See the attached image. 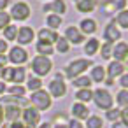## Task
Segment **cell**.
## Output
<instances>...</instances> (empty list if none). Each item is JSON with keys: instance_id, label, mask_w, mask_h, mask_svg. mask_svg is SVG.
I'll return each instance as SVG.
<instances>
[{"instance_id": "6da1fadb", "label": "cell", "mask_w": 128, "mask_h": 128, "mask_svg": "<svg viewBox=\"0 0 128 128\" xmlns=\"http://www.w3.org/2000/svg\"><path fill=\"white\" fill-rule=\"evenodd\" d=\"M88 67H91V60H86V58L74 60V62H70V63L67 65V68H65V77L76 79V77H79Z\"/></svg>"}, {"instance_id": "7a4b0ae2", "label": "cell", "mask_w": 128, "mask_h": 128, "mask_svg": "<svg viewBox=\"0 0 128 128\" xmlns=\"http://www.w3.org/2000/svg\"><path fill=\"white\" fill-rule=\"evenodd\" d=\"M30 102H32V107H35L39 112L40 110H48L53 104L51 100V95L44 90H39V91H34L32 96H30Z\"/></svg>"}, {"instance_id": "3957f363", "label": "cell", "mask_w": 128, "mask_h": 128, "mask_svg": "<svg viewBox=\"0 0 128 128\" xmlns=\"http://www.w3.org/2000/svg\"><path fill=\"white\" fill-rule=\"evenodd\" d=\"M93 100H95L96 107L102 109V110H109V109H112V104H114L112 95H110L107 90H104V88H98V90L93 91Z\"/></svg>"}, {"instance_id": "277c9868", "label": "cell", "mask_w": 128, "mask_h": 128, "mask_svg": "<svg viewBox=\"0 0 128 128\" xmlns=\"http://www.w3.org/2000/svg\"><path fill=\"white\" fill-rule=\"evenodd\" d=\"M51 67H53V63H51V60L48 58V56H35L34 60H32V70L39 76V77H42V76H48L49 72H51Z\"/></svg>"}, {"instance_id": "5b68a950", "label": "cell", "mask_w": 128, "mask_h": 128, "mask_svg": "<svg viewBox=\"0 0 128 128\" xmlns=\"http://www.w3.org/2000/svg\"><path fill=\"white\" fill-rule=\"evenodd\" d=\"M21 118H23V124L26 128H35L40 121V112L32 107V105H26L23 110H21Z\"/></svg>"}, {"instance_id": "8992f818", "label": "cell", "mask_w": 128, "mask_h": 128, "mask_svg": "<svg viewBox=\"0 0 128 128\" xmlns=\"http://www.w3.org/2000/svg\"><path fill=\"white\" fill-rule=\"evenodd\" d=\"M11 18H14V20H18V21L28 20V18H30V7H28V4H25V2L14 4L12 9H11Z\"/></svg>"}, {"instance_id": "52a82bcc", "label": "cell", "mask_w": 128, "mask_h": 128, "mask_svg": "<svg viewBox=\"0 0 128 128\" xmlns=\"http://www.w3.org/2000/svg\"><path fill=\"white\" fill-rule=\"evenodd\" d=\"M67 93V84L63 82V79H53L49 82V95L54 98H62Z\"/></svg>"}, {"instance_id": "ba28073f", "label": "cell", "mask_w": 128, "mask_h": 128, "mask_svg": "<svg viewBox=\"0 0 128 128\" xmlns=\"http://www.w3.org/2000/svg\"><path fill=\"white\" fill-rule=\"evenodd\" d=\"M9 62H12V63H16V65H23L26 60H28V53L23 49V48H20V46H16V48H12L11 49V53H9V58H7Z\"/></svg>"}, {"instance_id": "9c48e42d", "label": "cell", "mask_w": 128, "mask_h": 128, "mask_svg": "<svg viewBox=\"0 0 128 128\" xmlns=\"http://www.w3.org/2000/svg\"><path fill=\"white\" fill-rule=\"evenodd\" d=\"M124 6H126V0H105L102 4V9L105 14H110L116 11H124Z\"/></svg>"}, {"instance_id": "30bf717a", "label": "cell", "mask_w": 128, "mask_h": 128, "mask_svg": "<svg viewBox=\"0 0 128 128\" xmlns=\"http://www.w3.org/2000/svg\"><path fill=\"white\" fill-rule=\"evenodd\" d=\"M72 116H74V119H77V121H81V119H88L90 118V109H88V105L86 104H81V102H76L74 105H72Z\"/></svg>"}, {"instance_id": "8fae6325", "label": "cell", "mask_w": 128, "mask_h": 128, "mask_svg": "<svg viewBox=\"0 0 128 128\" xmlns=\"http://www.w3.org/2000/svg\"><path fill=\"white\" fill-rule=\"evenodd\" d=\"M65 39L68 40V44H70V42H72V44H81V42L84 40V35H82V32H81L79 28L68 26L67 32H65Z\"/></svg>"}, {"instance_id": "7c38bea8", "label": "cell", "mask_w": 128, "mask_h": 128, "mask_svg": "<svg viewBox=\"0 0 128 128\" xmlns=\"http://www.w3.org/2000/svg\"><path fill=\"white\" fill-rule=\"evenodd\" d=\"M124 74V65L121 63V62H110L109 63V67H107V77H110V79H116V77H121Z\"/></svg>"}, {"instance_id": "4fadbf2b", "label": "cell", "mask_w": 128, "mask_h": 128, "mask_svg": "<svg viewBox=\"0 0 128 128\" xmlns=\"http://www.w3.org/2000/svg\"><path fill=\"white\" fill-rule=\"evenodd\" d=\"M104 37H105V40L110 42V44H114V40H118V39L121 37V34H119V30L116 28V23H114V21H110V23L105 26Z\"/></svg>"}, {"instance_id": "5bb4252c", "label": "cell", "mask_w": 128, "mask_h": 128, "mask_svg": "<svg viewBox=\"0 0 128 128\" xmlns=\"http://www.w3.org/2000/svg\"><path fill=\"white\" fill-rule=\"evenodd\" d=\"M16 39H18L20 44H30V42L34 40V30H32L30 26H21V28L18 30Z\"/></svg>"}, {"instance_id": "9a60e30c", "label": "cell", "mask_w": 128, "mask_h": 128, "mask_svg": "<svg viewBox=\"0 0 128 128\" xmlns=\"http://www.w3.org/2000/svg\"><path fill=\"white\" fill-rule=\"evenodd\" d=\"M112 56L116 58V62H121V63H123V60L128 58V44H124V42L116 44V46L112 48Z\"/></svg>"}, {"instance_id": "2e32d148", "label": "cell", "mask_w": 128, "mask_h": 128, "mask_svg": "<svg viewBox=\"0 0 128 128\" xmlns=\"http://www.w3.org/2000/svg\"><path fill=\"white\" fill-rule=\"evenodd\" d=\"M39 40H40V42H49V44H53V42L58 40V34H56L54 30L42 28V30L39 32Z\"/></svg>"}, {"instance_id": "e0dca14e", "label": "cell", "mask_w": 128, "mask_h": 128, "mask_svg": "<svg viewBox=\"0 0 128 128\" xmlns=\"http://www.w3.org/2000/svg\"><path fill=\"white\" fill-rule=\"evenodd\" d=\"M79 26H81V32H84V34H90V35L96 32V21H95V20H90V18L82 20V21L79 23Z\"/></svg>"}, {"instance_id": "ac0fdd59", "label": "cell", "mask_w": 128, "mask_h": 128, "mask_svg": "<svg viewBox=\"0 0 128 128\" xmlns=\"http://www.w3.org/2000/svg\"><path fill=\"white\" fill-rule=\"evenodd\" d=\"M76 6H77V11L79 12H91L95 9L96 2H95V0H79Z\"/></svg>"}, {"instance_id": "d6986e66", "label": "cell", "mask_w": 128, "mask_h": 128, "mask_svg": "<svg viewBox=\"0 0 128 128\" xmlns=\"http://www.w3.org/2000/svg\"><path fill=\"white\" fill-rule=\"evenodd\" d=\"M72 84L77 88V90H84V88H90L91 86V77L88 76H79L76 79H72Z\"/></svg>"}, {"instance_id": "ffe728a7", "label": "cell", "mask_w": 128, "mask_h": 128, "mask_svg": "<svg viewBox=\"0 0 128 128\" xmlns=\"http://www.w3.org/2000/svg\"><path fill=\"white\" fill-rule=\"evenodd\" d=\"M76 98H77V102H81V104H86V102L93 100V91H91L90 88L77 90V93H76Z\"/></svg>"}, {"instance_id": "44dd1931", "label": "cell", "mask_w": 128, "mask_h": 128, "mask_svg": "<svg viewBox=\"0 0 128 128\" xmlns=\"http://www.w3.org/2000/svg\"><path fill=\"white\" fill-rule=\"evenodd\" d=\"M104 79H105V70H104V67L95 65V67L91 68V81H95V82H104Z\"/></svg>"}, {"instance_id": "7402d4cb", "label": "cell", "mask_w": 128, "mask_h": 128, "mask_svg": "<svg viewBox=\"0 0 128 128\" xmlns=\"http://www.w3.org/2000/svg\"><path fill=\"white\" fill-rule=\"evenodd\" d=\"M53 44H49V42H37V53L40 54V56H48V54H53Z\"/></svg>"}, {"instance_id": "603a6c76", "label": "cell", "mask_w": 128, "mask_h": 128, "mask_svg": "<svg viewBox=\"0 0 128 128\" xmlns=\"http://www.w3.org/2000/svg\"><path fill=\"white\" fill-rule=\"evenodd\" d=\"M98 48H100L98 39H90V40L84 44V53H86V54H95V53L98 51Z\"/></svg>"}, {"instance_id": "cb8c5ba5", "label": "cell", "mask_w": 128, "mask_h": 128, "mask_svg": "<svg viewBox=\"0 0 128 128\" xmlns=\"http://www.w3.org/2000/svg\"><path fill=\"white\" fill-rule=\"evenodd\" d=\"M25 76H26V74H25V68H23V67H16V68H12L11 81L20 84V82H23V81H25Z\"/></svg>"}, {"instance_id": "d4e9b609", "label": "cell", "mask_w": 128, "mask_h": 128, "mask_svg": "<svg viewBox=\"0 0 128 128\" xmlns=\"http://www.w3.org/2000/svg\"><path fill=\"white\" fill-rule=\"evenodd\" d=\"M26 88L34 93V91H39V90H42V81H40V77H28V82H26Z\"/></svg>"}, {"instance_id": "484cf974", "label": "cell", "mask_w": 128, "mask_h": 128, "mask_svg": "<svg viewBox=\"0 0 128 128\" xmlns=\"http://www.w3.org/2000/svg\"><path fill=\"white\" fill-rule=\"evenodd\" d=\"M104 126V121L100 116H90L86 119V126L84 128H102Z\"/></svg>"}, {"instance_id": "4316f807", "label": "cell", "mask_w": 128, "mask_h": 128, "mask_svg": "<svg viewBox=\"0 0 128 128\" xmlns=\"http://www.w3.org/2000/svg\"><path fill=\"white\" fill-rule=\"evenodd\" d=\"M49 7H51V11H53L54 14H58V16H62V14L67 11V6H65L63 0H54V2H53Z\"/></svg>"}, {"instance_id": "83f0119b", "label": "cell", "mask_w": 128, "mask_h": 128, "mask_svg": "<svg viewBox=\"0 0 128 128\" xmlns=\"http://www.w3.org/2000/svg\"><path fill=\"white\" fill-rule=\"evenodd\" d=\"M46 21H48L49 30H54V28H58V26L62 25V16H58V14H49Z\"/></svg>"}, {"instance_id": "f1b7e54d", "label": "cell", "mask_w": 128, "mask_h": 128, "mask_svg": "<svg viewBox=\"0 0 128 128\" xmlns=\"http://www.w3.org/2000/svg\"><path fill=\"white\" fill-rule=\"evenodd\" d=\"M16 35H18V26L9 25V26L4 28V37H6V40H14Z\"/></svg>"}, {"instance_id": "f546056e", "label": "cell", "mask_w": 128, "mask_h": 128, "mask_svg": "<svg viewBox=\"0 0 128 128\" xmlns=\"http://www.w3.org/2000/svg\"><path fill=\"white\" fill-rule=\"evenodd\" d=\"M116 104L121 107H128V90H121L116 95Z\"/></svg>"}, {"instance_id": "4dcf8cb0", "label": "cell", "mask_w": 128, "mask_h": 128, "mask_svg": "<svg viewBox=\"0 0 128 128\" xmlns=\"http://www.w3.org/2000/svg\"><path fill=\"white\" fill-rule=\"evenodd\" d=\"M25 88L21 86V84H16V86H11L9 88V93H11V96H16V98H23L25 96Z\"/></svg>"}, {"instance_id": "1f68e13d", "label": "cell", "mask_w": 128, "mask_h": 128, "mask_svg": "<svg viewBox=\"0 0 128 128\" xmlns=\"http://www.w3.org/2000/svg\"><path fill=\"white\" fill-rule=\"evenodd\" d=\"M116 21H118V25L121 28H128V11H119Z\"/></svg>"}, {"instance_id": "d6a6232c", "label": "cell", "mask_w": 128, "mask_h": 128, "mask_svg": "<svg viewBox=\"0 0 128 128\" xmlns=\"http://www.w3.org/2000/svg\"><path fill=\"white\" fill-rule=\"evenodd\" d=\"M68 48H70L68 40H67L65 37H58V40H56V49H58L60 53H67Z\"/></svg>"}, {"instance_id": "836d02e7", "label": "cell", "mask_w": 128, "mask_h": 128, "mask_svg": "<svg viewBox=\"0 0 128 128\" xmlns=\"http://www.w3.org/2000/svg\"><path fill=\"white\" fill-rule=\"evenodd\" d=\"M105 118L109 119V121H119V118H121V110L119 109H109L107 110V114H105Z\"/></svg>"}, {"instance_id": "e575fe53", "label": "cell", "mask_w": 128, "mask_h": 128, "mask_svg": "<svg viewBox=\"0 0 128 128\" xmlns=\"http://www.w3.org/2000/svg\"><path fill=\"white\" fill-rule=\"evenodd\" d=\"M9 21H11V14L6 12V11H0V30L9 26Z\"/></svg>"}, {"instance_id": "d590c367", "label": "cell", "mask_w": 128, "mask_h": 128, "mask_svg": "<svg viewBox=\"0 0 128 128\" xmlns=\"http://www.w3.org/2000/svg\"><path fill=\"white\" fill-rule=\"evenodd\" d=\"M112 44L110 42H105L104 46H102V58H110L112 56Z\"/></svg>"}, {"instance_id": "8d00e7d4", "label": "cell", "mask_w": 128, "mask_h": 128, "mask_svg": "<svg viewBox=\"0 0 128 128\" xmlns=\"http://www.w3.org/2000/svg\"><path fill=\"white\" fill-rule=\"evenodd\" d=\"M67 128H84V124H82L81 121H77V119H74V118H72V119L68 121Z\"/></svg>"}, {"instance_id": "74e56055", "label": "cell", "mask_w": 128, "mask_h": 128, "mask_svg": "<svg viewBox=\"0 0 128 128\" xmlns=\"http://www.w3.org/2000/svg\"><path fill=\"white\" fill-rule=\"evenodd\" d=\"M119 119L128 126V107H123V109H121V118H119Z\"/></svg>"}, {"instance_id": "f35d334b", "label": "cell", "mask_w": 128, "mask_h": 128, "mask_svg": "<svg viewBox=\"0 0 128 128\" xmlns=\"http://www.w3.org/2000/svg\"><path fill=\"white\" fill-rule=\"evenodd\" d=\"M119 84L123 86V90H128V74H123L119 77Z\"/></svg>"}, {"instance_id": "ab89813d", "label": "cell", "mask_w": 128, "mask_h": 128, "mask_svg": "<svg viewBox=\"0 0 128 128\" xmlns=\"http://www.w3.org/2000/svg\"><path fill=\"white\" fill-rule=\"evenodd\" d=\"M110 128H128V126H126V124H124V123H123V121L119 119V121H114Z\"/></svg>"}, {"instance_id": "60d3db41", "label": "cell", "mask_w": 128, "mask_h": 128, "mask_svg": "<svg viewBox=\"0 0 128 128\" xmlns=\"http://www.w3.org/2000/svg\"><path fill=\"white\" fill-rule=\"evenodd\" d=\"M6 51H7V42L0 39V54H4Z\"/></svg>"}, {"instance_id": "b9f144b4", "label": "cell", "mask_w": 128, "mask_h": 128, "mask_svg": "<svg viewBox=\"0 0 128 128\" xmlns=\"http://www.w3.org/2000/svg\"><path fill=\"white\" fill-rule=\"evenodd\" d=\"M9 128H26L23 123H20V121H14V123H11V126Z\"/></svg>"}, {"instance_id": "7bdbcfd3", "label": "cell", "mask_w": 128, "mask_h": 128, "mask_svg": "<svg viewBox=\"0 0 128 128\" xmlns=\"http://www.w3.org/2000/svg\"><path fill=\"white\" fill-rule=\"evenodd\" d=\"M9 4H11V0H0V11H4Z\"/></svg>"}, {"instance_id": "ee69618b", "label": "cell", "mask_w": 128, "mask_h": 128, "mask_svg": "<svg viewBox=\"0 0 128 128\" xmlns=\"http://www.w3.org/2000/svg\"><path fill=\"white\" fill-rule=\"evenodd\" d=\"M6 63H7V56L0 54V67H6Z\"/></svg>"}, {"instance_id": "f6af8a7d", "label": "cell", "mask_w": 128, "mask_h": 128, "mask_svg": "<svg viewBox=\"0 0 128 128\" xmlns=\"http://www.w3.org/2000/svg\"><path fill=\"white\" fill-rule=\"evenodd\" d=\"M2 123H4V107L0 105V124H2Z\"/></svg>"}, {"instance_id": "bcb514c9", "label": "cell", "mask_w": 128, "mask_h": 128, "mask_svg": "<svg viewBox=\"0 0 128 128\" xmlns=\"http://www.w3.org/2000/svg\"><path fill=\"white\" fill-rule=\"evenodd\" d=\"M6 91V82H2V81H0V95H2Z\"/></svg>"}, {"instance_id": "7dc6e473", "label": "cell", "mask_w": 128, "mask_h": 128, "mask_svg": "<svg viewBox=\"0 0 128 128\" xmlns=\"http://www.w3.org/2000/svg\"><path fill=\"white\" fill-rule=\"evenodd\" d=\"M39 128H53V124H51V123H42Z\"/></svg>"}, {"instance_id": "c3c4849f", "label": "cell", "mask_w": 128, "mask_h": 128, "mask_svg": "<svg viewBox=\"0 0 128 128\" xmlns=\"http://www.w3.org/2000/svg\"><path fill=\"white\" fill-rule=\"evenodd\" d=\"M53 128H67V124H62V123H58V124H54Z\"/></svg>"}, {"instance_id": "681fc988", "label": "cell", "mask_w": 128, "mask_h": 128, "mask_svg": "<svg viewBox=\"0 0 128 128\" xmlns=\"http://www.w3.org/2000/svg\"><path fill=\"white\" fill-rule=\"evenodd\" d=\"M107 84H109V86H112V84H114V79H110V77H107Z\"/></svg>"}, {"instance_id": "f907efd6", "label": "cell", "mask_w": 128, "mask_h": 128, "mask_svg": "<svg viewBox=\"0 0 128 128\" xmlns=\"http://www.w3.org/2000/svg\"><path fill=\"white\" fill-rule=\"evenodd\" d=\"M2 74H4V67H0V79H2Z\"/></svg>"}, {"instance_id": "816d5d0a", "label": "cell", "mask_w": 128, "mask_h": 128, "mask_svg": "<svg viewBox=\"0 0 128 128\" xmlns=\"http://www.w3.org/2000/svg\"><path fill=\"white\" fill-rule=\"evenodd\" d=\"M74 2H76V4H77V2H79V0H74Z\"/></svg>"}, {"instance_id": "f5cc1de1", "label": "cell", "mask_w": 128, "mask_h": 128, "mask_svg": "<svg viewBox=\"0 0 128 128\" xmlns=\"http://www.w3.org/2000/svg\"><path fill=\"white\" fill-rule=\"evenodd\" d=\"M126 60H128V58H126Z\"/></svg>"}]
</instances>
